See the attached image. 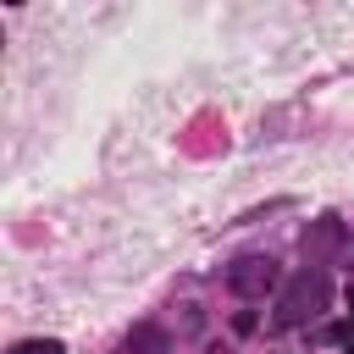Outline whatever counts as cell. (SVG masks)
Here are the masks:
<instances>
[{"label":"cell","instance_id":"cell-5","mask_svg":"<svg viewBox=\"0 0 354 354\" xmlns=\"http://www.w3.org/2000/svg\"><path fill=\"white\" fill-rule=\"evenodd\" d=\"M348 354H354V348H348Z\"/></svg>","mask_w":354,"mask_h":354},{"label":"cell","instance_id":"cell-3","mask_svg":"<svg viewBox=\"0 0 354 354\" xmlns=\"http://www.w3.org/2000/svg\"><path fill=\"white\" fill-rule=\"evenodd\" d=\"M11 354H61V343H55V337H28V343H17Z\"/></svg>","mask_w":354,"mask_h":354},{"label":"cell","instance_id":"cell-1","mask_svg":"<svg viewBox=\"0 0 354 354\" xmlns=\"http://www.w3.org/2000/svg\"><path fill=\"white\" fill-rule=\"evenodd\" d=\"M326 299H332V282H326V271H299V277L288 282L282 304H277V321H282V326H299V321H304V315H315Z\"/></svg>","mask_w":354,"mask_h":354},{"label":"cell","instance_id":"cell-2","mask_svg":"<svg viewBox=\"0 0 354 354\" xmlns=\"http://www.w3.org/2000/svg\"><path fill=\"white\" fill-rule=\"evenodd\" d=\"M227 288H232V293H243V299H266V293L277 288V260H260V254L238 260V266L227 271Z\"/></svg>","mask_w":354,"mask_h":354},{"label":"cell","instance_id":"cell-4","mask_svg":"<svg viewBox=\"0 0 354 354\" xmlns=\"http://www.w3.org/2000/svg\"><path fill=\"white\" fill-rule=\"evenodd\" d=\"M348 310H354V288H348Z\"/></svg>","mask_w":354,"mask_h":354}]
</instances>
